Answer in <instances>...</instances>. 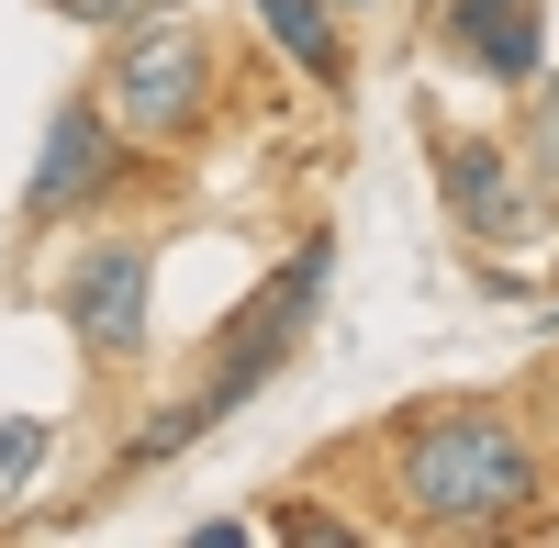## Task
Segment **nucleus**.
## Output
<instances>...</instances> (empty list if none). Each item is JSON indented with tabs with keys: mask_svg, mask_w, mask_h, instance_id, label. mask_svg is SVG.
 <instances>
[{
	"mask_svg": "<svg viewBox=\"0 0 559 548\" xmlns=\"http://www.w3.org/2000/svg\"><path fill=\"white\" fill-rule=\"evenodd\" d=\"M258 23L280 34V57H292L302 79H324V90L347 79V34H336V12H324V0H258Z\"/></svg>",
	"mask_w": 559,
	"mask_h": 548,
	"instance_id": "nucleus-8",
	"label": "nucleus"
},
{
	"mask_svg": "<svg viewBox=\"0 0 559 548\" xmlns=\"http://www.w3.org/2000/svg\"><path fill=\"white\" fill-rule=\"evenodd\" d=\"M34 470H45V415H12L0 426V504H23Z\"/></svg>",
	"mask_w": 559,
	"mask_h": 548,
	"instance_id": "nucleus-10",
	"label": "nucleus"
},
{
	"mask_svg": "<svg viewBox=\"0 0 559 548\" xmlns=\"http://www.w3.org/2000/svg\"><path fill=\"white\" fill-rule=\"evenodd\" d=\"M324 269H336V247H324V236H302V247H292V269H280V281L236 313V325L213 336V370H202V403H213V415H236L258 381H280V358L302 347V313L324 302Z\"/></svg>",
	"mask_w": 559,
	"mask_h": 548,
	"instance_id": "nucleus-4",
	"label": "nucleus"
},
{
	"mask_svg": "<svg viewBox=\"0 0 559 548\" xmlns=\"http://www.w3.org/2000/svg\"><path fill=\"white\" fill-rule=\"evenodd\" d=\"M403 504L437 537H492L537 504V448L503 415H426L403 437Z\"/></svg>",
	"mask_w": 559,
	"mask_h": 548,
	"instance_id": "nucleus-1",
	"label": "nucleus"
},
{
	"mask_svg": "<svg viewBox=\"0 0 559 548\" xmlns=\"http://www.w3.org/2000/svg\"><path fill=\"white\" fill-rule=\"evenodd\" d=\"M112 179H123V123L102 112V90H68V102L45 112L23 213H34V224H68V213H90V202H112Z\"/></svg>",
	"mask_w": 559,
	"mask_h": 548,
	"instance_id": "nucleus-5",
	"label": "nucleus"
},
{
	"mask_svg": "<svg viewBox=\"0 0 559 548\" xmlns=\"http://www.w3.org/2000/svg\"><path fill=\"white\" fill-rule=\"evenodd\" d=\"M448 45L481 79H537V0H448Z\"/></svg>",
	"mask_w": 559,
	"mask_h": 548,
	"instance_id": "nucleus-7",
	"label": "nucleus"
},
{
	"mask_svg": "<svg viewBox=\"0 0 559 548\" xmlns=\"http://www.w3.org/2000/svg\"><path fill=\"white\" fill-rule=\"evenodd\" d=\"M202 102H213V45L191 34V23H123V57L102 68V112L123 123V146H179V134L202 123Z\"/></svg>",
	"mask_w": 559,
	"mask_h": 548,
	"instance_id": "nucleus-2",
	"label": "nucleus"
},
{
	"mask_svg": "<svg viewBox=\"0 0 559 548\" xmlns=\"http://www.w3.org/2000/svg\"><path fill=\"white\" fill-rule=\"evenodd\" d=\"M437 191H448V213L471 224L481 247L526 236V179H515V157H503L492 134H448V146H437Z\"/></svg>",
	"mask_w": 559,
	"mask_h": 548,
	"instance_id": "nucleus-6",
	"label": "nucleus"
},
{
	"mask_svg": "<svg viewBox=\"0 0 559 548\" xmlns=\"http://www.w3.org/2000/svg\"><path fill=\"white\" fill-rule=\"evenodd\" d=\"M57 313H68L90 370H134V358H146V325H157V247L146 236H90L57 269Z\"/></svg>",
	"mask_w": 559,
	"mask_h": 548,
	"instance_id": "nucleus-3",
	"label": "nucleus"
},
{
	"mask_svg": "<svg viewBox=\"0 0 559 548\" xmlns=\"http://www.w3.org/2000/svg\"><path fill=\"white\" fill-rule=\"evenodd\" d=\"M68 23H102V34H123V23H146V12H179V0H57Z\"/></svg>",
	"mask_w": 559,
	"mask_h": 548,
	"instance_id": "nucleus-11",
	"label": "nucleus"
},
{
	"mask_svg": "<svg viewBox=\"0 0 559 548\" xmlns=\"http://www.w3.org/2000/svg\"><path fill=\"white\" fill-rule=\"evenodd\" d=\"M213 426H224L213 403H202V392H179V403H157V415L123 437V470H157V460H179V448H202Z\"/></svg>",
	"mask_w": 559,
	"mask_h": 548,
	"instance_id": "nucleus-9",
	"label": "nucleus"
}]
</instances>
